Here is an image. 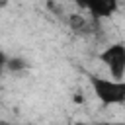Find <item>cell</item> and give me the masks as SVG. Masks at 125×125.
Wrapping results in <instances>:
<instances>
[{"label":"cell","instance_id":"cell-1","mask_svg":"<svg viewBox=\"0 0 125 125\" xmlns=\"http://www.w3.org/2000/svg\"><path fill=\"white\" fill-rule=\"evenodd\" d=\"M90 86H92L96 98L104 105H119V104H125V80L92 76L90 78Z\"/></svg>","mask_w":125,"mask_h":125},{"label":"cell","instance_id":"cell-2","mask_svg":"<svg viewBox=\"0 0 125 125\" xmlns=\"http://www.w3.org/2000/svg\"><path fill=\"white\" fill-rule=\"evenodd\" d=\"M100 61L107 66L113 80H123L125 78V43L117 41V43L107 45L100 53Z\"/></svg>","mask_w":125,"mask_h":125},{"label":"cell","instance_id":"cell-3","mask_svg":"<svg viewBox=\"0 0 125 125\" xmlns=\"http://www.w3.org/2000/svg\"><path fill=\"white\" fill-rule=\"evenodd\" d=\"M74 2L96 20L113 16L119 6V0H74Z\"/></svg>","mask_w":125,"mask_h":125},{"label":"cell","instance_id":"cell-4","mask_svg":"<svg viewBox=\"0 0 125 125\" xmlns=\"http://www.w3.org/2000/svg\"><path fill=\"white\" fill-rule=\"evenodd\" d=\"M68 25L74 33H80V35H88L92 31V21L86 20L84 16H80V14H70L68 16Z\"/></svg>","mask_w":125,"mask_h":125},{"label":"cell","instance_id":"cell-5","mask_svg":"<svg viewBox=\"0 0 125 125\" xmlns=\"http://www.w3.org/2000/svg\"><path fill=\"white\" fill-rule=\"evenodd\" d=\"M25 66H27V62H25L23 59H20V57L8 59V68H10V70H21V68H25Z\"/></svg>","mask_w":125,"mask_h":125},{"label":"cell","instance_id":"cell-6","mask_svg":"<svg viewBox=\"0 0 125 125\" xmlns=\"http://www.w3.org/2000/svg\"><path fill=\"white\" fill-rule=\"evenodd\" d=\"M8 68V57H6V53L0 49V72H4Z\"/></svg>","mask_w":125,"mask_h":125},{"label":"cell","instance_id":"cell-7","mask_svg":"<svg viewBox=\"0 0 125 125\" xmlns=\"http://www.w3.org/2000/svg\"><path fill=\"white\" fill-rule=\"evenodd\" d=\"M94 125H125V121H100V123H94Z\"/></svg>","mask_w":125,"mask_h":125},{"label":"cell","instance_id":"cell-8","mask_svg":"<svg viewBox=\"0 0 125 125\" xmlns=\"http://www.w3.org/2000/svg\"><path fill=\"white\" fill-rule=\"evenodd\" d=\"M4 4H6V0H0V6H4Z\"/></svg>","mask_w":125,"mask_h":125}]
</instances>
